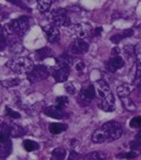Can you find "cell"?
<instances>
[{"instance_id": "cell-1", "label": "cell", "mask_w": 141, "mask_h": 160, "mask_svg": "<svg viewBox=\"0 0 141 160\" xmlns=\"http://www.w3.org/2000/svg\"><path fill=\"white\" fill-rule=\"evenodd\" d=\"M124 131L123 126L116 121H109L100 126L92 135V142L95 144L114 142L121 137Z\"/></svg>"}, {"instance_id": "cell-2", "label": "cell", "mask_w": 141, "mask_h": 160, "mask_svg": "<svg viewBox=\"0 0 141 160\" xmlns=\"http://www.w3.org/2000/svg\"><path fill=\"white\" fill-rule=\"evenodd\" d=\"M96 94H97V105L100 109L105 112H113L115 110V99L110 87L104 79L97 80Z\"/></svg>"}, {"instance_id": "cell-3", "label": "cell", "mask_w": 141, "mask_h": 160, "mask_svg": "<svg viewBox=\"0 0 141 160\" xmlns=\"http://www.w3.org/2000/svg\"><path fill=\"white\" fill-rule=\"evenodd\" d=\"M30 23H31V20H30L29 17L22 16V17H20V18L14 19V20L6 23L1 30L7 34V36H10V35L22 36V35H24L27 30H29Z\"/></svg>"}, {"instance_id": "cell-4", "label": "cell", "mask_w": 141, "mask_h": 160, "mask_svg": "<svg viewBox=\"0 0 141 160\" xmlns=\"http://www.w3.org/2000/svg\"><path fill=\"white\" fill-rule=\"evenodd\" d=\"M7 67L13 72L24 73L29 72L34 67L33 62L27 57H13L7 62Z\"/></svg>"}, {"instance_id": "cell-5", "label": "cell", "mask_w": 141, "mask_h": 160, "mask_svg": "<svg viewBox=\"0 0 141 160\" xmlns=\"http://www.w3.org/2000/svg\"><path fill=\"white\" fill-rule=\"evenodd\" d=\"M96 97V89L92 83H85L82 86L80 93L78 96V102L82 105V107H86L89 105Z\"/></svg>"}, {"instance_id": "cell-6", "label": "cell", "mask_w": 141, "mask_h": 160, "mask_svg": "<svg viewBox=\"0 0 141 160\" xmlns=\"http://www.w3.org/2000/svg\"><path fill=\"white\" fill-rule=\"evenodd\" d=\"M51 75L48 67L44 66V65H36L32 68L31 71L27 73V77L29 79V81L31 82H37L41 80H44L46 78H48V76Z\"/></svg>"}, {"instance_id": "cell-7", "label": "cell", "mask_w": 141, "mask_h": 160, "mask_svg": "<svg viewBox=\"0 0 141 160\" xmlns=\"http://www.w3.org/2000/svg\"><path fill=\"white\" fill-rule=\"evenodd\" d=\"M51 22L56 27H69L71 21L67 10L58 8L51 12Z\"/></svg>"}, {"instance_id": "cell-8", "label": "cell", "mask_w": 141, "mask_h": 160, "mask_svg": "<svg viewBox=\"0 0 141 160\" xmlns=\"http://www.w3.org/2000/svg\"><path fill=\"white\" fill-rule=\"evenodd\" d=\"M89 51V43L85 40H81V38H75L69 45L68 53L72 56L82 55L85 54Z\"/></svg>"}, {"instance_id": "cell-9", "label": "cell", "mask_w": 141, "mask_h": 160, "mask_svg": "<svg viewBox=\"0 0 141 160\" xmlns=\"http://www.w3.org/2000/svg\"><path fill=\"white\" fill-rule=\"evenodd\" d=\"M70 33L77 36V38L84 40L92 34V27L88 23H77L70 27Z\"/></svg>"}, {"instance_id": "cell-10", "label": "cell", "mask_w": 141, "mask_h": 160, "mask_svg": "<svg viewBox=\"0 0 141 160\" xmlns=\"http://www.w3.org/2000/svg\"><path fill=\"white\" fill-rule=\"evenodd\" d=\"M125 67V60L121 56H112L109 59L107 60L105 65V68L108 72L110 73H115L117 70L124 68Z\"/></svg>"}, {"instance_id": "cell-11", "label": "cell", "mask_w": 141, "mask_h": 160, "mask_svg": "<svg viewBox=\"0 0 141 160\" xmlns=\"http://www.w3.org/2000/svg\"><path fill=\"white\" fill-rule=\"evenodd\" d=\"M43 113L48 118H53L56 120H64V118H68L69 114L65 112V110H61L57 108L56 105H51V107H46L43 109Z\"/></svg>"}, {"instance_id": "cell-12", "label": "cell", "mask_w": 141, "mask_h": 160, "mask_svg": "<svg viewBox=\"0 0 141 160\" xmlns=\"http://www.w3.org/2000/svg\"><path fill=\"white\" fill-rule=\"evenodd\" d=\"M71 67L66 66H57L56 68L53 69V75L54 79L56 80V82H66L68 79L69 75H70Z\"/></svg>"}, {"instance_id": "cell-13", "label": "cell", "mask_w": 141, "mask_h": 160, "mask_svg": "<svg viewBox=\"0 0 141 160\" xmlns=\"http://www.w3.org/2000/svg\"><path fill=\"white\" fill-rule=\"evenodd\" d=\"M43 31H44L46 38L49 43H57L60 40V32L58 28L54 24H48L43 27Z\"/></svg>"}, {"instance_id": "cell-14", "label": "cell", "mask_w": 141, "mask_h": 160, "mask_svg": "<svg viewBox=\"0 0 141 160\" xmlns=\"http://www.w3.org/2000/svg\"><path fill=\"white\" fill-rule=\"evenodd\" d=\"M12 152V142L10 139V136L8 135H3L1 134V159H6L10 153Z\"/></svg>"}, {"instance_id": "cell-15", "label": "cell", "mask_w": 141, "mask_h": 160, "mask_svg": "<svg viewBox=\"0 0 141 160\" xmlns=\"http://www.w3.org/2000/svg\"><path fill=\"white\" fill-rule=\"evenodd\" d=\"M68 129V125L64 124V123H51L48 126V131L53 135H58V134L62 133V132Z\"/></svg>"}, {"instance_id": "cell-16", "label": "cell", "mask_w": 141, "mask_h": 160, "mask_svg": "<svg viewBox=\"0 0 141 160\" xmlns=\"http://www.w3.org/2000/svg\"><path fill=\"white\" fill-rule=\"evenodd\" d=\"M9 131L10 136L13 138L22 137L23 135H25V129L18 124H9Z\"/></svg>"}, {"instance_id": "cell-17", "label": "cell", "mask_w": 141, "mask_h": 160, "mask_svg": "<svg viewBox=\"0 0 141 160\" xmlns=\"http://www.w3.org/2000/svg\"><path fill=\"white\" fill-rule=\"evenodd\" d=\"M132 91V87L127 83H123L120 85L118 88H117V94H118L119 98L124 99V98H127V97L130 96Z\"/></svg>"}, {"instance_id": "cell-18", "label": "cell", "mask_w": 141, "mask_h": 160, "mask_svg": "<svg viewBox=\"0 0 141 160\" xmlns=\"http://www.w3.org/2000/svg\"><path fill=\"white\" fill-rule=\"evenodd\" d=\"M51 56H53V52L49 47H42L35 52V57L37 60H43L47 57H51Z\"/></svg>"}, {"instance_id": "cell-19", "label": "cell", "mask_w": 141, "mask_h": 160, "mask_svg": "<svg viewBox=\"0 0 141 160\" xmlns=\"http://www.w3.org/2000/svg\"><path fill=\"white\" fill-rule=\"evenodd\" d=\"M51 3H53L51 0H38L37 8L41 13H46V12H48L51 7Z\"/></svg>"}, {"instance_id": "cell-20", "label": "cell", "mask_w": 141, "mask_h": 160, "mask_svg": "<svg viewBox=\"0 0 141 160\" xmlns=\"http://www.w3.org/2000/svg\"><path fill=\"white\" fill-rule=\"evenodd\" d=\"M67 151L65 148H55L51 152V160H64L66 158Z\"/></svg>"}, {"instance_id": "cell-21", "label": "cell", "mask_w": 141, "mask_h": 160, "mask_svg": "<svg viewBox=\"0 0 141 160\" xmlns=\"http://www.w3.org/2000/svg\"><path fill=\"white\" fill-rule=\"evenodd\" d=\"M106 155L102 151H93L83 157V160H105Z\"/></svg>"}, {"instance_id": "cell-22", "label": "cell", "mask_w": 141, "mask_h": 160, "mask_svg": "<svg viewBox=\"0 0 141 160\" xmlns=\"http://www.w3.org/2000/svg\"><path fill=\"white\" fill-rule=\"evenodd\" d=\"M121 102H123L124 108H125V109L127 110V111H129V112L136 111V104H134V102L131 100V99L129 98V97L121 99Z\"/></svg>"}, {"instance_id": "cell-23", "label": "cell", "mask_w": 141, "mask_h": 160, "mask_svg": "<svg viewBox=\"0 0 141 160\" xmlns=\"http://www.w3.org/2000/svg\"><path fill=\"white\" fill-rule=\"evenodd\" d=\"M21 82V80L19 78H11V79H6V80H2V86L6 88H13V87H17L19 86Z\"/></svg>"}, {"instance_id": "cell-24", "label": "cell", "mask_w": 141, "mask_h": 160, "mask_svg": "<svg viewBox=\"0 0 141 160\" xmlns=\"http://www.w3.org/2000/svg\"><path fill=\"white\" fill-rule=\"evenodd\" d=\"M23 147L27 151H34L38 148V144L32 139H25L23 142Z\"/></svg>"}, {"instance_id": "cell-25", "label": "cell", "mask_w": 141, "mask_h": 160, "mask_svg": "<svg viewBox=\"0 0 141 160\" xmlns=\"http://www.w3.org/2000/svg\"><path fill=\"white\" fill-rule=\"evenodd\" d=\"M140 147H141V133L139 132L136 135V137H134V139L130 142V148H131V150H138Z\"/></svg>"}, {"instance_id": "cell-26", "label": "cell", "mask_w": 141, "mask_h": 160, "mask_svg": "<svg viewBox=\"0 0 141 160\" xmlns=\"http://www.w3.org/2000/svg\"><path fill=\"white\" fill-rule=\"evenodd\" d=\"M69 103V99L67 98V97H58L57 99H56V107L59 108V109L61 110H65V108L68 105Z\"/></svg>"}, {"instance_id": "cell-27", "label": "cell", "mask_w": 141, "mask_h": 160, "mask_svg": "<svg viewBox=\"0 0 141 160\" xmlns=\"http://www.w3.org/2000/svg\"><path fill=\"white\" fill-rule=\"evenodd\" d=\"M139 156V152H137V150H131L127 153H119L117 155V158H126V159H134Z\"/></svg>"}, {"instance_id": "cell-28", "label": "cell", "mask_w": 141, "mask_h": 160, "mask_svg": "<svg viewBox=\"0 0 141 160\" xmlns=\"http://www.w3.org/2000/svg\"><path fill=\"white\" fill-rule=\"evenodd\" d=\"M131 128H141V116H134L129 123Z\"/></svg>"}, {"instance_id": "cell-29", "label": "cell", "mask_w": 141, "mask_h": 160, "mask_svg": "<svg viewBox=\"0 0 141 160\" xmlns=\"http://www.w3.org/2000/svg\"><path fill=\"white\" fill-rule=\"evenodd\" d=\"M73 67H75V69L77 70L78 73H82L84 68H85V64H84V62H82V60L75 59V64H73Z\"/></svg>"}, {"instance_id": "cell-30", "label": "cell", "mask_w": 141, "mask_h": 160, "mask_svg": "<svg viewBox=\"0 0 141 160\" xmlns=\"http://www.w3.org/2000/svg\"><path fill=\"white\" fill-rule=\"evenodd\" d=\"M6 114L11 118H21V114L19 113V112L14 111V110H12L11 108H9V107L6 108Z\"/></svg>"}, {"instance_id": "cell-31", "label": "cell", "mask_w": 141, "mask_h": 160, "mask_svg": "<svg viewBox=\"0 0 141 160\" xmlns=\"http://www.w3.org/2000/svg\"><path fill=\"white\" fill-rule=\"evenodd\" d=\"M134 54H136L137 64L141 65V42H139L138 44L134 46Z\"/></svg>"}, {"instance_id": "cell-32", "label": "cell", "mask_w": 141, "mask_h": 160, "mask_svg": "<svg viewBox=\"0 0 141 160\" xmlns=\"http://www.w3.org/2000/svg\"><path fill=\"white\" fill-rule=\"evenodd\" d=\"M124 53L127 55V57L131 58L134 57V55L136 56V54H134V47L131 46V45H126L125 48H124Z\"/></svg>"}, {"instance_id": "cell-33", "label": "cell", "mask_w": 141, "mask_h": 160, "mask_svg": "<svg viewBox=\"0 0 141 160\" xmlns=\"http://www.w3.org/2000/svg\"><path fill=\"white\" fill-rule=\"evenodd\" d=\"M65 90H66L67 93H69V94H75V87L72 82H66L65 83Z\"/></svg>"}, {"instance_id": "cell-34", "label": "cell", "mask_w": 141, "mask_h": 160, "mask_svg": "<svg viewBox=\"0 0 141 160\" xmlns=\"http://www.w3.org/2000/svg\"><path fill=\"white\" fill-rule=\"evenodd\" d=\"M123 35L121 34H115V35H113L112 38H110V41H112L114 44H118L119 42H120L121 40H123Z\"/></svg>"}, {"instance_id": "cell-35", "label": "cell", "mask_w": 141, "mask_h": 160, "mask_svg": "<svg viewBox=\"0 0 141 160\" xmlns=\"http://www.w3.org/2000/svg\"><path fill=\"white\" fill-rule=\"evenodd\" d=\"M68 160H81V156L78 152H75V151H71L70 155H69Z\"/></svg>"}, {"instance_id": "cell-36", "label": "cell", "mask_w": 141, "mask_h": 160, "mask_svg": "<svg viewBox=\"0 0 141 160\" xmlns=\"http://www.w3.org/2000/svg\"><path fill=\"white\" fill-rule=\"evenodd\" d=\"M121 35H123L124 38H130V36L134 35V29H126L125 31L121 33Z\"/></svg>"}, {"instance_id": "cell-37", "label": "cell", "mask_w": 141, "mask_h": 160, "mask_svg": "<svg viewBox=\"0 0 141 160\" xmlns=\"http://www.w3.org/2000/svg\"><path fill=\"white\" fill-rule=\"evenodd\" d=\"M119 55V48L118 47H115L112 51V56H118Z\"/></svg>"}, {"instance_id": "cell-38", "label": "cell", "mask_w": 141, "mask_h": 160, "mask_svg": "<svg viewBox=\"0 0 141 160\" xmlns=\"http://www.w3.org/2000/svg\"><path fill=\"white\" fill-rule=\"evenodd\" d=\"M77 145H78V139L73 138V139L70 140V147H75Z\"/></svg>"}, {"instance_id": "cell-39", "label": "cell", "mask_w": 141, "mask_h": 160, "mask_svg": "<svg viewBox=\"0 0 141 160\" xmlns=\"http://www.w3.org/2000/svg\"><path fill=\"white\" fill-rule=\"evenodd\" d=\"M101 32H102V28H101V27H100V28H96V30H95V35L99 36L100 34H101Z\"/></svg>"}, {"instance_id": "cell-40", "label": "cell", "mask_w": 141, "mask_h": 160, "mask_svg": "<svg viewBox=\"0 0 141 160\" xmlns=\"http://www.w3.org/2000/svg\"><path fill=\"white\" fill-rule=\"evenodd\" d=\"M139 28H140V29H139V30H141V25H139Z\"/></svg>"}, {"instance_id": "cell-41", "label": "cell", "mask_w": 141, "mask_h": 160, "mask_svg": "<svg viewBox=\"0 0 141 160\" xmlns=\"http://www.w3.org/2000/svg\"><path fill=\"white\" fill-rule=\"evenodd\" d=\"M139 132H140V133H141V128H140V131H139Z\"/></svg>"}]
</instances>
